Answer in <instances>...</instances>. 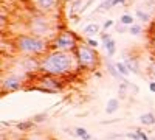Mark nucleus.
Returning <instances> with one entry per match:
<instances>
[{"label": "nucleus", "mask_w": 155, "mask_h": 140, "mask_svg": "<svg viewBox=\"0 0 155 140\" xmlns=\"http://www.w3.org/2000/svg\"><path fill=\"white\" fill-rule=\"evenodd\" d=\"M124 64L129 67V70H130V72L140 73V66H138V61L135 58H126L124 59Z\"/></svg>", "instance_id": "f8f14e48"}, {"label": "nucleus", "mask_w": 155, "mask_h": 140, "mask_svg": "<svg viewBox=\"0 0 155 140\" xmlns=\"http://www.w3.org/2000/svg\"><path fill=\"white\" fill-rule=\"evenodd\" d=\"M107 70H109V73L113 76V78H116V80H123L124 76L118 72V69H116V66L113 64L112 61H107Z\"/></svg>", "instance_id": "4468645a"}, {"label": "nucleus", "mask_w": 155, "mask_h": 140, "mask_svg": "<svg viewBox=\"0 0 155 140\" xmlns=\"http://www.w3.org/2000/svg\"><path fill=\"white\" fill-rule=\"evenodd\" d=\"M140 123L144 126H155V114L153 112H146L140 115Z\"/></svg>", "instance_id": "1a4fd4ad"}, {"label": "nucleus", "mask_w": 155, "mask_h": 140, "mask_svg": "<svg viewBox=\"0 0 155 140\" xmlns=\"http://www.w3.org/2000/svg\"><path fill=\"white\" fill-rule=\"evenodd\" d=\"M126 3V0H113V6H116V5H124Z\"/></svg>", "instance_id": "cd10ccee"}, {"label": "nucleus", "mask_w": 155, "mask_h": 140, "mask_svg": "<svg viewBox=\"0 0 155 140\" xmlns=\"http://www.w3.org/2000/svg\"><path fill=\"white\" fill-rule=\"evenodd\" d=\"M113 6V0H104L99 6H98V9H96V12H104V11H107V9H110Z\"/></svg>", "instance_id": "6ab92c4d"}, {"label": "nucleus", "mask_w": 155, "mask_h": 140, "mask_svg": "<svg viewBox=\"0 0 155 140\" xmlns=\"http://www.w3.org/2000/svg\"><path fill=\"white\" fill-rule=\"evenodd\" d=\"M82 42L81 36L76 34L74 31L71 30H61L53 39L50 41V47L51 50H59V52H73L78 48Z\"/></svg>", "instance_id": "39448f33"}, {"label": "nucleus", "mask_w": 155, "mask_h": 140, "mask_svg": "<svg viewBox=\"0 0 155 140\" xmlns=\"http://www.w3.org/2000/svg\"><path fill=\"white\" fill-rule=\"evenodd\" d=\"M47 112H42V114H36V115L33 117V121L34 123H42V121H45L47 120Z\"/></svg>", "instance_id": "5701e85b"}, {"label": "nucleus", "mask_w": 155, "mask_h": 140, "mask_svg": "<svg viewBox=\"0 0 155 140\" xmlns=\"http://www.w3.org/2000/svg\"><path fill=\"white\" fill-rule=\"evenodd\" d=\"M67 2H73V0H67Z\"/></svg>", "instance_id": "c756f323"}, {"label": "nucleus", "mask_w": 155, "mask_h": 140, "mask_svg": "<svg viewBox=\"0 0 155 140\" xmlns=\"http://www.w3.org/2000/svg\"><path fill=\"white\" fill-rule=\"evenodd\" d=\"M129 138H134V140H149V135L144 132V131H141V129H137L135 132H129L126 134Z\"/></svg>", "instance_id": "ddd939ff"}, {"label": "nucleus", "mask_w": 155, "mask_h": 140, "mask_svg": "<svg viewBox=\"0 0 155 140\" xmlns=\"http://www.w3.org/2000/svg\"><path fill=\"white\" fill-rule=\"evenodd\" d=\"M149 90L155 94V81H152V83H149Z\"/></svg>", "instance_id": "c85d7f7f"}, {"label": "nucleus", "mask_w": 155, "mask_h": 140, "mask_svg": "<svg viewBox=\"0 0 155 140\" xmlns=\"http://www.w3.org/2000/svg\"><path fill=\"white\" fill-rule=\"evenodd\" d=\"M101 31V27L98 23H88L87 27H84V34L87 36V37H92V36H95V34H98Z\"/></svg>", "instance_id": "9d476101"}, {"label": "nucleus", "mask_w": 155, "mask_h": 140, "mask_svg": "<svg viewBox=\"0 0 155 140\" xmlns=\"http://www.w3.org/2000/svg\"><path fill=\"white\" fill-rule=\"evenodd\" d=\"M74 55H76V59H78V64H79L81 70H96L99 67V62H101V58L96 52V48L90 47L87 42H81L78 45V48L74 50Z\"/></svg>", "instance_id": "7ed1b4c3"}, {"label": "nucleus", "mask_w": 155, "mask_h": 140, "mask_svg": "<svg viewBox=\"0 0 155 140\" xmlns=\"http://www.w3.org/2000/svg\"><path fill=\"white\" fill-rule=\"evenodd\" d=\"M14 48L20 55L36 58H42L51 50L50 41L36 34H19L14 41Z\"/></svg>", "instance_id": "f03ea898"}, {"label": "nucleus", "mask_w": 155, "mask_h": 140, "mask_svg": "<svg viewBox=\"0 0 155 140\" xmlns=\"http://www.w3.org/2000/svg\"><path fill=\"white\" fill-rule=\"evenodd\" d=\"M153 140H155V138H153Z\"/></svg>", "instance_id": "7c9ffc66"}, {"label": "nucleus", "mask_w": 155, "mask_h": 140, "mask_svg": "<svg viewBox=\"0 0 155 140\" xmlns=\"http://www.w3.org/2000/svg\"><path fill=\"white\" fill-rule=\"evenodd\" d=\"M74 135L82 138V140H92V135H90V132L85 128H76L74 129Z\"/></svg>", "instance_id": "dca6fc26"}, {"label": "nucleus", "mask_w": 155, "mask_h": 140, "mask_svg": "<svg viewBox=\"0 0 155 140\" xmlns=\"http://www.w3.org/2000/svg\"><path fill=\"white\" fill-rule=\"evenodd\" d=\"M92 3H93V0H87V2H85V3H84V5L81 6V9H79V12H84V11H85V9H87V8L90 6V5H92Z\"/></svg>", "instance_id": "a878e982"}, {"label": "nucleus", "mask_w": 155, "mask_h": 140, "mask_svg": "<svg viewBox=\"0 0 155 140\" xmlns=\"http://www.w3.org/2000/svg\"><path fill=\"white\" fill-rule=\"evenodd\" d=\"M135 14H137V17L141 20V22H149V14H147V12H144V11H141V9H137L135 11Z\"/></svg>", "instance_id": "412c9836"}, {"label": "nucleus", "mask_w": 155, "mask_h": 140, "mask_svg": "<svg viewBox=\"0 0 155 140\" xmlns=\"http://www.w3.org/2000/svg\"><path fill=\"white\" fill-rule=\"evenodd\" d=\"M65 83H64V78H59V76H53V75H47V73H41L34 75V81L33 86H30L28 89L31 90H39L44 94H56L59 90H62Z\"/></svg>", "instance_id": "20e7f679"}, {"label": "nucleus", "mask_w": 155, "mask_h": 140, "mask_svg": "<svg viewBox=\"0 0 155 140\" xmlns=\"http://www.w3.org/2000/svg\"><path fill=\"white\" fill-rule=\"evenodd\" d=\"M22 87H23V80L17 75H9V76H5L2 80V94L16 92Z\"/></svg>", "instance_id": "0eeeda50"}, {"label": "nucleus", "mask_w": 155, "mask_h": 140, "mask_svg": "<svg viewBox=\"0 0 155 140\" xmlns=\"http://www.w3.org/2000/svg\"><path fill=\"white\" fill-rule=\"evenodd\" d=\"M33 3H34L37 12L50 14V12H53V11L58 8L59 0H33Z\"/></svg>", "instance_id": "6e6552de"}, {"label": "nucleus", "mask_w": 155, "mask_h": 140, "mask_svg": "<svg viewBox=\"0 0 155 140\" xmlns=\"http://www.w3.org/2000/svg\"><path fill=\"white\" fill-rule=\"evenodd\" d=\"M141 31H143V28H141L138 23H134V25H130V28H129V33H130V34H134V36H138V34H141Z\"/></svg>", "instance_id": "4be33fe9"}, {"label": "nucleus", "mask_w": 155, "mask_h": 140, "mask_svg": "<svg viewBox=\"0 0 155 140\" xmlns=\"http://www.w3.org/2000/svg\"><path fill=\"white\" fill-rule=\"evenodd\" d=\"M34 121L33 120H28V121H20V123H17L16 126H17V129L19 131H22V132H28V131H31L33 128H34Z\"/></svg>", "instance_id": "2eb2a0df"}, {"label": "nucleus", "mask_w": 155, "mask_h": 140, "mask_svg": "<svg viewBox=\"0 0 155 140\" xmlns=\"http://www.w3.org/2000/svg\"><path fill=\"white\" fill-rule=\"evenodd\" d=\"M28 28H30L31 34L45 37V39H47V36H53L54 37L58 34V33H54V27H53V23H51V20H50V16L44 14V12H36L34 16L30 17Z\"/></svg>", "instance_id": "423d86ee"}, {"label": "nucleus", "mask_w": 155, "mask_h": 140, "mask_svg": "<svg viewBox=\"0 0 155 140\" xmlns=\"http://www.w3.org/2000/svg\"><path fill=\"white\" fill-rule=\"evenodd\" d=\"M104 48H106V52H107L109 56H113L115 52H116V44H115V41H113V39H109L107 42H104Z\"/></svg>", "instance_id": "f3484780"}, {"label": "nucleus", "mask_w": 155, "mask_h": 140, "mask_svg": "<svg viewBox=\"0 0 155 140\" xmlns=\"http://www.w3.org/2000/svg\"><path fill=\"white\" fill-rule=\"evenodd\" d=\"M118 109H120V100H118V98H110V100L107 101L106 112H107V114H115Z\"/></svg>", "instance_id": "9b49d317"}, {"label": "nucleus", "mask_w": 155, "mask_h": 140, "mask_svg": "<svg viewBox=\"0 0 155 140\" xmlns=\"http://www.w3.org/2000/svg\"><path fill=\"white\" fill-rule=\"evenodd\" d=\"M120 22L123 23V25H134V16H130V14H123L121 16V19H120Z\"/></svg>", "instance_id": "aec40b11"}, {"label": "nucleus", "mask_w": 155, "mask_h": 140, "mask_svg": "<svg viewBox=\"0 0 155 140\" xmlns=\"http://www.w3.org/2000/svg\"><path fill=\"white\" fill-rule=\"evenodd\" d=\"M115 66H116V69H118V72H120V73H121V75L124 76V78H126V76H129V75L132 73L130 70H129V67H127V66L124 64V62H116Z\"/></svg>", "instance_id": "a211bd4d"}, {"label": "nucleus", "mask_w": 155, "mask_h": 140, "mask_svg": "<svg viewBox=\"0 0 155 140\" xmlns=\"http://www.w3.org/2000/svg\"><path fill=\"white\" fill-rule=\"evenodd\" d=\"M85 42H87L90 47H93V48H98V45H99V42H98L96 39H93V37H87Z\"/></svg>", "instance_id": "b1692460"}, {"label": "nucleus", "mask_w": 155, "mask_h": 140, "mask_svg": "<svg viewBox=\"0 0 155 140\" xmlns=\"http://www.w3.org/2000/svg\"><path fill=\"white\" fill-rule=\"evenodd\" d=\"M113 25H115V20L109 19V20H106V22H104V25H102V28H104V30H109V28H112V27H113Z\"/></svg>", "instance_id": "393cba45"}, {"label": "nucleus", "mask_w": 155, "mask_h": 140, "mask_svg": "<svg viewBox=\"0 0 155 140\" xmlns=\"http://www.w3.org/2000/svg\"><path fill=\"white\" fill-rule=\"evenodd\" d=\"M109 39H112V36H110V34H107V33H101V41H102V44L107 42Z\"/></svg>", "instance_id": "bb28decb"}, {"label": "nucleus", "mask_w": 155, "mask_h": 140, "mask_svg": "<svg viewBox=\"0 0 155 140\" xmlns=\"http://www.w3.org/2000/svg\"><path fill=\"white\" fill-rule=\"evenodd\" d=\"M81 70L78 64L76 55L73 52H59V50H50L47 55L41 58L39 72L59 76V78H67Z\"/></svg>", "instance_id": "f257e3e1"}]
</instances>
